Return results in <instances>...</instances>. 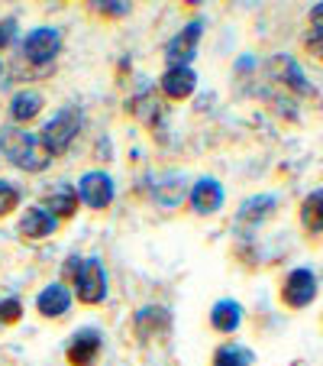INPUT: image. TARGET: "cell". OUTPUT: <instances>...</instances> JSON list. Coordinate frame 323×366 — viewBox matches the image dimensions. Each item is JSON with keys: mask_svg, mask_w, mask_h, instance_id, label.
<instances>
[{"mask_svg": "<svg viewBox=\"0 0 323 366\" xmlns=\"http://www.w3.org/2000/svg\"><path fill=\"white\" fill-rule=\"evenodd\" d=\"M68 269L75 272V292L84 305H101L107 295V279H103L101 259H71Z\"/></svg>", "mask_w": 323, "mask_h": 366, "instance_id": "3957f363", "label": "cell"}, {"mask_svg": "<svg viewBox=\"0 0 323 366\" xmlns=\"http://www.w3.org/2000/svg\"><path fill=\"white\" fill-rule=\"evenodd\" d=\"M46 207H48V214L71 217V214H75V207H78V188L58 185L52 194H46Z\"/></svg>", "mask_w": 323, "mask_h": 366, "instance_id": "d6986e66", "label": "cell"}, {"mask_svg": "<svg viewBox=\"0 0 323 366\" xmlns=\"http://www.w3.org/2000/svg\"><path fill=\"white\" fill-rule=\"evenodd\" d=\"M78 198L94 211H103L113 201V179L107 172H88L78 182Z\"/></svg>", "mask_w": 323, "mask_h": 366, "instance_id": "ba28073f", "label": "cell"}, {"mask_svg": "<svg viewBox=\"0 0 323 366\" xmlns=\"http://www.w3.org/2000/svg\"><path fill=\"white\" fill-rule=\"evenodd\" d=\"M158 88H162L165 97H172V101H185V97H191L194 88H198V75H194L191 69H168L165 75H162V81H158Z\"/></svg>", "mask_w": 323, "mask_h": 366, "instance_id": "8fae6325", "label": "cell"}, {"mask_svg": "<svg viewBox=\"0 0 323 366\" xmlns=\"http://www.w3.org/2000/svg\"><path fill=\"white\" fill-rule=\"evenodd\" d=\"M58 46H62V36H58V29H48V26H39L33 29V33L23 39V59L33 65H48L52 59L58 56Z\"/></svg>", "mask_w": 323, "mask_h": 366, "instance_id": "8992f818", "label": "cell"}, {"mask_svg": "<svg viewBox=\"0 0 323 366\" xmlns=\"http://www.w3.org/2000/svg\"><path fill=\"white\" fill-rule=\"evenodd\" d=\"M16 204H20V192H16V185H10V182H0V217L10 214Z\"/></svg>", "mask_w": 323, "mask_h": 366, "instance_id": "44dd1931", "label": "cell"}, {"mask_svg": "<svg viewBox=\"0 0 323 366\" xmlns=\"http://www.w3.org/2000/svg\"><path fill=\"white\" fill-rule=\"evenodd\" d=\"M97 10H103V14H111V16H123L126 10H130V4H123V0H113V4H94Z\"/></svg>", "mask_w": 323, "mask_h": 366, "instance_id": "d4e9b609", "label": "cell"}, {"mask_svg": "<svg viewBox=\"0 0 323 366\" xmlns=\"http://www.w3.org/2000/svg\"><path fill=\"white\" fill-rule=\"evenodd\" d=\"M14 33H16V20H4L0 23V49H7L14 42Z\"/></svg>", "mask_w": 323, "mask_h": 366, "instance_id": "cb8c5ba5", "label": "cell"}, {"mask_svg": "<svg viewBox=\"0 0 323 366\" xmlns=\"http://www.w3.org/2000/svg\"><path fill=\"white\" fill-rule=\"evenodd\" d=\"M304 46H307V52L314 59H320L323 62V33H317V29H310L307 36H304Z\"/></svg>", "mask_w": 323, "mask_h": 366, "instance_id": "603a6c76", "label": "cell"}, {"mask_svg": "<svg viewBox=\"0 0 323 366\" xmlns=\"http://www.w3.org/2000/svg\"><path fill=\"white\" fill-rule=\"evenodd\" d=\"M314 298H317V276H314V269H307V266L291 269L288 279H284V285H282V302L288 305V308L301 311V308H307Z\"/></svg>", "mask_w": 323, "mask_h": 366, "instance_id": "5b68a950", "label": "cell"}, {"mask_svg": "<svg viewBox=\"0 0 323 366\" xmlns=\"http://www.w3.org/2000/svg\"><path fill=\"white\" fill-rule=\"evenodd\" d=\"M101 334L94 331V327H84V331H78L75 337H71L68 344V363L71 366H91L97 360V353H101Z\"/></svg>", "mask_w": 323, "mask_h": 366, "instance_id": "30bf717a", "label": "cell"}, {"mask_svg": "<svg viewBox=\"0 0 323 366\" xmlns=\"http://www.w3.org/2000/svg\"><path fill=\"white\" fill-rule=\"evenodd\" d=\"M191 207L198 214H217L223 207V185L217 179H198L191 188Z\"/></svg>", "mask_w": 323, "mask_h": 366, "instance_id": "9c48e42d", "label": "cell"}, {"mask_svg": "<svg viewBox=\"0 0 323 366\" xmlns=\"http://www.w3.org/2000/svg\"><path fill=\"white\" fill-rule=\"evenodd\" d=\"M0 149L14 166L26 169V172H42L48 166V152L42 149L39 137H33L26 130H14V127L4 130L0 133Z\"/></svg>", "mask_w": 323, "mask_h": 366, "instance_id": "6da1fadb", "label": "cell"}, {"mask_svg": "<svg viewBox=\"0 0 323 366\" xmlns=\"http://www.w3.org/2000/svg\"><path fill=\"white\" fill-rule=\"evenodd\" d=\"M20 230H23V237H29V240H39V237L56 230V217L48 214V211H42V207H29L20 221Z\"/></svg>", "mask_w": 323, "mask_h": 366, "instance_id": "e0dca14e", "label": "cell"}, {"mask_svg": "<svg viewBox=\"0 0 323 366\" xmlns=\"http://www.w3.org/2000/svg\"><path fill=\"white\" fill-rule=\"evenodd\" d=\"M301 224L307 234H323V188L310 192L301 201Z\"/></svg>", "mask_w": 323, "mask_h": 366, "instance_id": "ac0fdd59", "label": "cell"}, {"mask_svg": "<svg viewBox=\"0 0 323 366\" xmlns=\"http://www.w3.org/2000/svg\"><path fill=\"white\" fill-rule=\"evenodd\" d=\"M20 315H23V305L16 302V298H4V302H0V321H4V325H14Z\"/></svg>", "mask_w": 323, "mask_h": 366, "instance_id": "7402d4cb", "label": "cell"}, {"mask_svg": "<svg viewBox=\"0 0 323 366\" xmlns=\"http://www.w3.org/2000/svg\"><path fill=\"white\" fill-rule=\"evenodd\" d=\"M39 111H42V94L33 91V88L16 91L14 101H10V114H14L16 124H26V120L39 117Z\"/></svg>", "mask_w": 323, "mask_h": 366, "instance_id": "2e32d148", "label": "cell"}, {"mask_svg": "<svg viewBox=\"0 0 323 366\" xmlns=\"http://www.w3.org/2000/svg\"><path fill=\"white\" fill-rule=\"evenodd\" d=\"M210 325L223 334H233L236 327L242 325V305L233 302V298H223L210 308Z\"/></svg>", "mask_w": 323, "mask_h": 366, "instance_id": "5bb4252c", "label": "cell"}, {"mask_svg": "<svg viewBox=\"0 0 323 366\" xmlns=\"http://www.w3.org/2000/svg\"><path fill=\"white\" fill-rule=\"evenodd\" d=\"M268 75H272V81H278L284 91H291V94L297 97H314L317 88L310 84V78L304 75V69L297 65V59L291 56H272V62H268Z\"/></svg>", "mask_w": 323, "mask_h": 366, "instance_id": "277c9868", "label": "cell"}, {"mask_svg": "<svg viewBox=\"0 0 323 366\" xmlns=\"http://www.w3.org/2000/svg\"><path fill=\"white\" fill-rule=\"evenodd\" d=\"M275 204H278L275 194H255V198H249L246 204L240 207V217H236V221L246 224V227H252V224H262L268 214H272V211H275Z\"/></svg>", "mask_w": 323, "mask_h": 366, "instance_id": "9a60e30c", "label": "cell"}, {"mask_svg": "<svg viewBox=\"0 0 323 366\" xmlns=\"http://www.w3.org/2000/svg\"><path fill=\"white\" fill-rule=\"evenodd\" d=\"M78 130H81V114H78L75 107H65V111H58L56 117L42 127L39 143L48 156H62L71 146V139L78 137Z\"/></svg>", "mask_w": 323, "mask_h": 366, "instance_id": "7a4b0ae2", "label": "cell"}, {"mask_svg": "<svg viewBox=\"0 0 323 366\" xmlns=\"http://www.w3.org/2000/svg\"><path fill=\"white\" fill-rule=\"evenodd\" d=\"M168 325H172V315H168L165 308L149 305V308H139L136 311V334L143 340H152L155 334H165Z\"/></svg>", "mask_w": 323, "mask_h": 366, "instance_id": "4fadbf2b", "label": "cell"}, {"mask_svg": "<svg viewBox=\"0 0 323 366\" xmlns=\"http://www.w3.org/2000/svg\"><path fill=\"white\" fill-rule=\"evenodd\" d=\"M310 29H317V33H323V0H320V4H314V7H310Z\"/></svg>", "mask_w": 323, "mask_h": 366, "instance_id": "484cf974", "label": "cell"}, {"mask_svg": "<svg viewBox=\"0 0 323 366\" xmlns=\"http://www.w3.org/2000/svg\"><path fill=\"white\" fill-rule=\"evenodd\" d=\"M36 308H39L46 318H58V315H65V311L71 308V292L65 289L62 282L46 285V289L39 292V298H36Z\"/></svg>", "mask_w": 323, "mask_h": 366, "instance_id": "7c38bea8", "label": "cell"}, {"mask_svg": "<svg viewBox=\"0 0 323 366\" xmlns=\"http://www.w3.org/2000/svg\"><path fill=\"white\" fill-rule=\"evenodd\" d=\"M252 350L242 344H223L213 353V366H252Z\"/></svg>", "mask_w": 323, "mask_h": 366, "instance_id": "ffe728a7", "label": "cell"}, {"mask_svg": "<svg viewBox=\"0 0 323 366\" xmlns=\"http://www.w3.org/2000/svg\"><path fill=\"white\" fill-rule=\"evenodd\" d=\"M200 29H204L200 20L188 23V26L165 46V56H168V62H172V69H191V59H194L198 42H200Z\"/></svg>", "mask_w": 323, "mask_h": 366, "instance_id": "52a82bcc", "label": "cell"}]
</instances>
